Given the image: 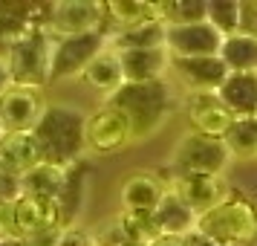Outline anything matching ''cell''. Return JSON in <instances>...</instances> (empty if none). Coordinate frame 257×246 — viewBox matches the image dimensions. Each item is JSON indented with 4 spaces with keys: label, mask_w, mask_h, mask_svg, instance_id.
Wrapping results in <instances>:
<instances>
[{
    "label": "cell",
    "mask_w": 257,
    "mask_h": 246,
    "mask_svg": "<svg viewBox=\"0 0 257 246\" xmlns=\"http://www.w3.org/2000/svg\"><path fill=\"white\" fill-rule=\"evenodd\" d=\"M32 133L41 145L44 162L72 168L84 151V113L75 105L52 102L41 113Z\"/></svg>",
    "instance_id": "1"
},
{
    "label": "cell",
    "mask_w": 257,
    "mask_h": 246,
    "mask_svg": "<svg viewBox=\"0 0 257 246\" xmlns=\"http://www.w3.org/2000/svg\"><path fill=\"white\" fill-rule=\"evenodd\" d=\"M194 234L211 246H254L257 243V206L248 197L228 194L220 206L199 214Z\"/></svg>",
    "instance_id": "2"
},
{
    "label": "cell",
    "mask_w": 257,
    "mask_h": 246,
    "mask_svg": "<svg viewBox=\"0 0 257 246\" xmlns=\"http://www.w3.org/2000/svg\"><path fill=\"white\" fill-rule=\"evenodd\" d=\"M104 105L121 110L133 125L136 139L148 136L165 122L174 105V93L168 81H151V84H121L116 93L107 96Z\"/></svg>",
    "instance_id": "3"
},
{
    "label": "cell",
    "mask_w": 257,
    "mask_h": 246,
    "mask_svg": "<svg viewBox=\"0 0 257 246\" xmlns=\"http://www.w3.org/2000/svg\"><path fill=\"white\" fill-rule=\"evenodd\" d=\"M49 52H52V35L44 29H29L12 44H6V67L9 78L18 87H35L44 90L49 84Z\"/></svg>",
    "instance_id": "4"
},
{
    "label": "cell",
    "mask_w": 257,
    "mask_h": 246,
    "mask_svg": "<svg viewBox=\"0 0 257 246\" xmlns=\"http://www.w3.org/2000/svg\"><path fill=\"white\" fill-rule=\"evenodd\" d=\"M231 165V153L222 145V139L202 136L188 130L174 145L171 153V171L179 174H205V177H222V171Z\"/></svg>",
    "instance_id": "5"
},
{
    "label": "cell",
    "mask_w": 257,
    "mask_h": 246,
    "mask_svg": "<svg viewBox=\"0 0 257 246\" xmlns=\"http://www.w3.org/2000/svg\"><path fill=\"white\" fill-rule=\"evenodd\" d=\"M136 142L130 119L110 105L95 107L90 116H84V151L95 156H110L130 148Z\"/></svg>",
    "instance_id": "6"
},
{
    "label": "cell",
    "mask_w": 257,
    "mask_h": 246,
    "mask_svg": "<svg viewBox=\"0 0 257 246\" xmlns=\"http://www.w3.org/2000/svg\"><path fill=\"white\" fill-rule=\"evenodd\" d=\"M107 49V32L93 35H75V38H52L49 52V81H70L78 78L84 67Z\"/></svg>",
    "instance_id": "7"
},
{
    "label": "cell",
    "mask_w": 257,
    "mask_h": 246,
    "mask_svg": "<svg viewBox=\"0 0 257 246\" xmlns=\"http://www.w3.org/2000/svg\"><path fill=\"white\" fill-rule=\"evenodd\" d=\"M49 35L52 38H75L104 32L107 15L104 0H58L49 6Z\"/></svg>",
    "instance_id": "8"
},
{
    "label": "cell",
    "mask_w": 257,
    "mask_h": 246,
    "mask_svg": "<svg viewBox=\"0 0 257 246\" xmlns=\"http://www.w3.org/2000/svg\"><path fill=\"white\" fill-rule=\"evenodd\" d=\"M165 188L179 197L194 214H205L214 206H220L222 200L228 197V186L222 177H205V174H179V171H171Z\"/></svg>",
    "instance_id": "9"
},
{
    "label": "cell",
    "mask_w": 257,
    "mask_h": 246,
    "mask_svg": "<svg viewBox=\"0 0 257 246\" xmlns=\"http://www.w3.org/2000/svg\"><path fill=\"white\" fill-rule=\"evenodd\" d=\"M47 110L44 90L9 84L0 93V130H32L41 113Z\"/></svg>",
    "instance_id": "10"
},
{
    "label": "cell",
    "mask_w": 257,
    "mask_h": 246,
    "mask_svg": "<svg viewBox=\"0 0 257 246\" xmlns=\"http://www.w3.org/2000/svg\"><path fill=\"white\" fill-rule=\"evenodd\" d=\"M222 44V35L208 24H179L165 26V49L174 58H199V55H217Z\"/></svg>",
    "instance_id": "11"
},
{
    "label": "cell",
    "mask_w": 257,
    "mask_h": 246,
    "mask_svg": "<svg viewBox=\"0 0 257 246\" xmlns=\"http://www.w3.org/2000/svg\"><path fill=\"white\" fill-rule=\"evenodd\" d=\"M44 162V153L32 130H0V174L21 177Z\"/></svg>",
    "instance_id": "12"
},
{
    "label": "cell",
    "mask_w": 257,
    "mask_h": 246,
    "mask_svg": "<svg viewBox=\"0 0 257 246\" xmlns=\"http://www.w3.org/2000/svg\"><path fill=\"white\" fill-rule=\"evenodd\" d=\"M15 209V229H18V240H29L41 232L49 229H67V220L61 214L58 203H47V200L35 197H21L12 203Z\"/></svg>",
    "instance_id": "13"
},
{
    "label": "cell",
    "mask_w": 257,
    "mask_h": 246,
    "mask_svg": "<svg viewBox=\"0 0 257 246\" xmlns=\"http://www.w3.org/2000/svg\"><path fill=\"white\" fill-rule=\"evenodd\" d=\"M168 72H174L191 93H217L222 78L228 75L220 55H199V58H174L171 55Z\"/></svg>",
    "instance_id": "14"
},
{
    "label": "cell",
    "mask_w": 257,
    "mask_h": 246,
    "mask_svg": "<svg viewBox=\"0 0 257 246\" xmlns=\"http://www.w3.org/2000/svg\"><path fill=\"white\" fill-rule=\"evenodd\" d=\"M185 116L191 122V130L194 133L214 136V139H222L225 130L231 128V122H234V116L228 113V107L222 105L214 93H188Z\"/></svg>",
    "instance_id": "15"
},
{
    "label": "cell",
    "mask_w": 257,
    "mask_h": 246,
    "mask_svg": "<svg viewBox=\"0 0 257 246\" xmlns=\"http://www.w3.org/2000/svg\"><path fill=\"white\" fill-rule=\"evenodd\" d=\"M121 64L124 84H151V81H168V64L171 55L168 49H124L116 52Z\"/></svg>",
    "instance_id": "16"
},
{
    "label": "cell",
    "mask_w": 257,
    "mask_h": 246,
    "mask_svg": "<svg viewBox=\"0 0 257 246\" xmlns=\"http://www.w3.org/2000/svg\"><path fill=\"white\" fill-rule=\"evenodd\" d=\"M214 96L234 119L257 116V72H228Z\"/></svg>",
    "instance_id": "17"
},
{
    "label": "cell",
    "mask_w": 257,
    "mask_h": 246,
    "mask_svg": "<svg viewBox=\"0 0 257 246\" xmlns=\"http://www.w3.org/2000/svg\"><path fill=\"white\" fill-rule=\"evenodd\" d=\"M151 217H153L156 232L165 234V237H188L197 229V214L188 209L179 197H174L168 188H165L162 200L156 203V209L151 211Z\"/></svg>",
    "instance_id": "18"
},
{
    "label": "cell",
    "mask_w": 257,
    "mask_h": 246,
    "mask_svg": "<svg viewBox=\"0 0 257 246\" xmlns=\"http://www.w3.org/2000/svg\"><path fill=\"white\" fill-rule=\"evenodd\" d=\"M165 194V183L159 177L148 174V171H136L121 183V209L124 211H139V214H151L156 203Z\"/></svg>",
    "instance_id": "19"
},
{
    "label": "cell",
    "mask_w": 257,
    "mask_h": 246,
    "mask_svg": "<svg viewBox=\"0 0 257 246\" xmlns=\"http://www.w3.org/2000/svg\"><path fill=\"white\" fill-rule=\"evenodd\" d=\"M165 21L162 18H151L142 24L130 26V29H118L113 35H107V49L113 52H124V49H159L165 47Z\"/></svg>",
    "instance_id": "20"
},
{
    "label": "cell",
    "mask_w": 257,
    "mask_h": 246,
    "mask_svg": "<svg viewBox=\"0 0 257 246\" xmlns=\"http://www.w3.org/2000/svg\"><path fill=\"white\" fill-rule=\"evenodd\" d=\"M67 171L70 168L41 162L29 174L21 177V194L24 197H35V200H47V203H58L61 191H64V183H67Z\"/></svg>",
    "instance_id": "21"
},
{
    "label": "cell",
    "mask_w": 257,
    "mask_h": 246,
    "mask_svg": "<svg viewBox=\"0 0 257 246\" xmlns=\"http://www.w3.org/2000/svg\"><path fill=\"white\" fill-rule=\"evenodd\" d=\"M90 90H98V93H116L118 87L124 84V75H121V64H118V55L113 49H101L98 55H95L84 72L78 75Z\"/></svg>",
    "instance_id": "22"
},
{
    "label": "cell",
    "mask_w": 257,
    "mask_h": 246,
    "mask_svg": "<svg viewBox=\"0 0 257 246\" xmlns=\"http://www.w3.org/2000/svg\"><path fill=\"white\" fill-rule=\"evenodd\" d=\"M217 55L228 72H257V38L245 32L225 35Z\"/></svg>",
    "instance_id": "23"
},
{
    "label": "cell",
    "mask_w": 257,
    "mask_h": 246,
    "mask_svg": "<svg viewBox=\"0 0 257 246\" xmlns=\"http://www.w3.org/2000/svg\"><path fill=\"white\" fill-rule=\"evenodd\" d=\"M107 21H113L118 29H130V26L159 18V3H145V0H107L104 3Z\"/></svg>",
    "instance_id": "24"
},
{
    "label": "cell",
    "mask_w": 257,
    "mask_h": 246,
    "mask_svg": "<svg viewBox=\"0 0 257 246\" xmlns=\"http://www.w3.org/2000/svg\"><path fill=\"white\" fill-rule=\"evenodd\" d=\"M222 145L228 148L231 159H254L257 156V116L234 119L231 128L222 136Z\"/></svg>",
    "instance_id": "25"
},
{
    "label": "cell",
    "mask_w": 257,
    "mask_h": 246,
    "mask_svg": "<svg viewBox=\"0 0 257 246\" xmlns=\"http://www.w3.org/2000/svg\"><path fill=\"white\" fill-rule=\"evenodd\" d=\"M205 21L222 38L240 32V0H205Z\"/></svg>",
    "instance_id": "26"
},
{
    "label": "cell",
    "mask_w": 257,
    "mask_h": 246,
    "mask_svg": "<svg viewBox=\"0 0 257 246\" xmlns=\"http://www.w3.org/2000/svg\"><path fill=\"white\" fill-rule=\"evenodd\" d=\"M121 240H127L130 246H148L153 243L159 232L153 226L151 214H139V211H124L121 214Z\"/></svg>",
    "instance_id": "27"
},
{
    "label": "cell",
    "mask_w": 257,
    "mask_h": 246,
    "mask_svg": "<svg viewBox=\"0 0 257 246\" xmlns=\"http://www.w3.org/2000/svg\"><path fill=\"white\" fill-rule=\"evenodd\" d=\"M159 18H162L168 26L199 24V21H205V0H174V3H159Z\"/></svg>",
    "instance_id": "28"
},
{
    "label": "cell",
    "mask_w": 257,
    "mask_h": 246,
    "mask_svg": "<svg viewBox=\"0 0 257 246\" xmlns=\"http://www.w3.org/2000/svg\"><path fill=\"white\" fill-rule=\"evenodd\" d=\"M240 32L257 38V0H240Z\"/></svg>",
    "instance_id": "29"
},
{
    "label": "cell",
    "mask_w": 257,
    "mask_h": 246,
    "mask_svg": "<svg viewBox=\"0 0 257 246\" xmlns=\"http://www.w3.org/2000/svg\"><path fill=\"white\" fill-rule=\"evenodd\" d=\"M6 240H18L12 203H0V243H6Z\"/></svg>",
    "instance_id": "30"
},
{
    "label": "cell",
    "mask_w": 257,
    "mask_h": 246,
    "mask_svg": "<svg viewBox=\"0 0 257 246\" xmlns=\"http://www.w3.org/2000/svg\"><path fill=\"white\" fill-rule=\"evenodd\" d=\"M18 197H21V180L0 174V203H15Z\"/></svg>",
    "instance_id": "31"
},
{
    "label": "cell",
    "mask_w": 257,
    "mask_h": 246,
    "mask_svg": "<svg viewBox=\"0 0 257 246\" xmlns=\"http://www.w3.org/2000/svg\"><path fill=\"white\" fill-rule=\"evenodd\" d=\"M148 246H188V243H185V237H165V234H159V237Z\"/></svg>",
    "instance_id": "32"
},
{
    "label": "cell",
    "mask_w": 257,
    "mask_h": 246,
    "mask_svg": "<svg viewBox=\"0 0 257 246\" xmlns=\"http://www.w3.org/2000/svg\"><path fill=\"white\" fill-rule=\"evenodd\" d=\"M9 84H12V78H9V67H6V58H3V52H0V93H3Z\"/></svg>",
    "instance_id": "33"
},
{
    "label": "cell",
    "mask_w": 257,
    "mask_h": 246,
    "mask_svg": "<svg viewBox=\"0 0 257 246\" xmlns=\"http://www.w3.org/2000/svg\"><path fill=\"white\" fill-rule=\"evenodd\" d=\"M0 246H24V240H6V243H0Z\"/></svg>",
    "instance_id": "34"
},
{
    "label": "cell",
    "mask_w": 257,
    "mask_h": 246,
    "mask_svg": "<svg viewBox=\"0 0 257 246\" xmlns=\"http://www.w3.org/2000/svg\"><path fill=\"white\" fill-rule=\"evenodd\" d=\"M90 246H104V243H90Z\"/></svg>",
    "instance_id": "35"
}]
</instances>
